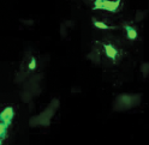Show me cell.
<instances>
[{
    "instance_id": "277c9868",
    "label": "cell",
    "mask_w": 149,
    "mask_h": 145,
    "mask_svg": "<svg viewBox=\"0 0 149 145\" xmlns=\"http://www.w3.org/2000/svg\"><path fill=\"white\" fill-rule=\"evenodd\" d=\"M13 117H15V109L12 107H5L4 109L0 112V122H4L7 126L11 125Z\"/></svg>"
},
{
    "instance_id": "8992f818",
    "label": "cell",
    "mask_w": 149,
    "mask_h": 145,
    "mask_svg": "<svg viewBox=\"0 0 149 145\" xmlns=\"http://www.w3.org/2000/svg\"><path fill=\"white\" fill-rule=\"evenodd\" d=\"M124 29L126 31V37L130 41H135L137 39L138 32H137L136 28H134V26H131V25H124Z\"/></svg>"
},
{
    "instance_id": "8fae6325",
    "label": "cell",
    "mask_w": 149,
    "mask_h": 145,
    "mask_svg": "<svg viewBox=\"0 0 149 145\" xmlns=\"http://www.w3.org/2000/svg\"><path fill=\"white\" fill-rule=\"evenodd\" d=\"M136 14L138 16V17H136V21H142L143 18H144L146 12H144V11H137V12H136Z\"/></svg>"
},
{
    "instance_id": "9c48e42d",
    "label": "cell",
    "mask_w": 149,
    "mask_h": 145,
    "mask_svg": "<svg viewBox=\"0 0 149 145\" xmlns=\"http://www.w3.org/2000/svg\"><path fill=\"white\" fill-rule=\"evenodd\" d=\"M141 72H142L143 77H147L149 75V62H143L141 65Z\"/></svg>"
},
{
    "instance_id": "30bf717a",
    "label": "cell",
    "mask_w": 149,
    "mask_h": 145,
    "mask_svg": "<svg viewBox=\"0 0 149 145\" xmlns=\"http://www.w3.org/2000/svg\"><path fill=\"white\" fill-rule=\"evenodd\" d=\"M36 66H37V64H36V59H35V58H31V59H30V62L28 64V68H29L30 71H34V70L36 68Z\"/></svg>"
},
{
    "instance_id": "3957f363",
    "label": "cell",
    "mask_w": 149,
    "mask_h": 145,
    "mask_svg": "<svg viewBox=\"0 0 149 145\" xmlns=\"http://www.w3.org/2000/svg\"><path fill=\"white\" fill-rule=\"evenodd\" d=\"M120 3H122V0H113V1L112 0H95L93 10H105L114 13L118 11Z\"/></svg>"
},
{
    "instance_id": "ba28073f",
    "label": "cell",
    "mask_w": 149,
    "mask_h": 145,
    "mask_svg": "<svg viewBox=\"0 0 149 145\" xmlns=\"http://www.w3.org/2000/svg\"><path fill=\"white\" fill-rule=\"evenodd\" d=\"M7 128L8 126L4 122H0V140H4L7 137Z\"/></svg>"
},
{
    "instance_id": "5b68a950",
    "label": "cell",
    "mask_w": 149,
    "mask_h": 145,
    "mask_svg": "<svg viewBox=\"0 0 149 145\" xmlns=\"http://www.w3.org/2000/svg\"><path fill=\"white\" fill-rule=\"evenodd\" d=\"M104 49H105L106 57L109 58L113 62H116L117 57H118V50H117V48L113 46V44L107 43V44H104Z\"/></svg>"
},
{
    "instance_id": "6da1fadb",
    "label": "cell",
    "mask_w": 149,
    "mask_h": 145,
    "mask_svg": "<svg viewBox=\"0 0 149 145\" xmlns=\"http://www.w3.org/2000/svg\"><path fill=\"white\" fill-rule=\"evenodd\" d=\"M141 99H142L141 94H122L116 98L113 108L114 110L118 112L127 110L141 104Z\"/></svg>"
},
{
    "instance_id": "52a82bcc",
    "label": "cell",
    "mask_w": 149,
    "mask_h": 145,
    "mask_svg": "<svg viewBox=\"0 0 149 145\" xmlns=\"http://www.w3.org/2000/svg\"><path fill=\"white\" fill-rule=\"evenodd\" d=\"M93 25H94L95 28L100 29V30H108V29H112V26L107 25L106 23L101 22V21H97V19H95V18H93Z\"/></svg>"
},
{
    "instance_id": "7a4b0ae2",
    "label": "cell",
    "mask_w": 149,
    "mask_h": 145,
    "mask_svg": "<svg viewBox=\"0 0 149 145\" xmlns=\"http://www.w3.org/2000/svg\"><path fill=\"white\" fill-rule=\"evenodd\" d=\"M59 107V101L58 99H53L52 103L48 106L47 109H45L39 116H36L35 119L37 120V125H42V126H48L51 124V119L52 116L54 115L55 110H57V108Z\"/></svg>"
}]
</instances>
